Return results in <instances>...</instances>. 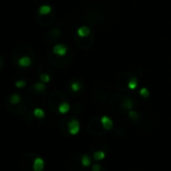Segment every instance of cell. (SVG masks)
Segmentation results:
<instances>
[{
  "instance_id": "1",
  "label": "cell",
  "mask_w": 171,
  "mask_h": 171,
  "mask_svg": "<svg viewBox=\"0 0 171 171\" xmlns=\"http://www.w3.org/2000/svg\"><path fill=\"white\" fill-rule=\"evenodd\" d=\"M35 158L36 157L32 153L24 154L20 158V162H19L20 168L23 171H30V168H32V170H33V162Z\"/></svg>"
},
{
  "instance_id": "2",
  "label": "cell",
  "mask_w": 171,
  "mask_h": 171,
  "mask_svg": "<svg viewBox=\"0 0 171 171\" xmlns=\"http://www.w3.org/2000/svg\"><path fill=\"white\" fill-rule=\"evenodd\" d=\"M68 129L70 134H71V135L78 134L80 131V122L77 119L71 120L70 122L68 123Z\"/></svg>"
},
{
  "instance_id": "3",
  "label": "cell",
  "mask_w": 171,
  "mask_h": 171,
  "mask_svg": "<svg viewBox=\"0 0 171 171\" xmlns=\"http://www.w3.org/2000/svg\"><path fill=\"white\" fill-rule=\"evenodd\" d=\"M52 51H54V54H57V56L63 57V56H65V54H67L68 48L65 45H62V43H59V45H57L54 46V48H52Z\"/></svg>"
},
{
  "instance_id": "4",
  "label": "cell",
  "mask_w": 171,
  "mask_h": 171,
  "mask_svg": "<svg viewBox=\"0 0 171 171\" xmlns=\"http://www.w3.org/2000/svg\"><path fill=\"white\" fill-rule=\"evenodd\" d=\"M101 124L105 130H111L113 128V121L110 119L108 116H103L101 118Z\"/></svg>"
},
{
  "instance_id": "5",
  "label": "cell",
  "mask_w": 171,
  "mask_h": 171,
  "mask_svg": "<svg viewBox=\"0 0 171 171\" xmlns=\"http://www.w3.org/2000/svg\"><path fill=\"white\" fill-rule=\"evenodd\" d=\"M31 59L27 56H24V57H21L20 59H18L17 62V65H19L20 68H28L31 65Z\"/></svg>"
},
{
  "instance_id": "6",
  "label": "cell",
  "mask_w": 171,
  "mask_h": 171,
  "mask_svg": "<svg viewBox=\"0 0 171 171\" xmlns=\"http://www.w3.org/2000/svg\"><path fill=\"white\" fill-rule=\"evenodd\" d=\"M45 167V161L40 157H36L33 162V171H42Z\"/></svg>"
},
{
  "instance_id": "7",
  "label": "cell",
  "mask_w": 171,
  "mask_h": 171,
  "mask_svg": "<svg viewBox=\"0 0 171 171\" xmlns=\"http://www.w3.org/2000/svg\"><path fill=\"white\" fill-rule=\"evenodd\" d=\"M77 33H78V35L80 37L85 38V37H88L90 35L91 29H90V27H88V26H82L78 29Z\"/></svg>"
},
{
  "instance_id": "8",
  "label": "cell",
  "mask_w": 171,
  "mask_h": 171,
  "mask_svg": "<svg viewBox=\"0 0 171 171\" xmlns=\"http://www.w3.org/2000/svg\"><path fill=\"white\" fill-rule=\"evenodd\" d=\"M133 106H134L133 101H132L130 98H125L122 102V107L123 109L125 110H129V111H130V110L133 108Z\"/></svg>"
},
{
  "instance_id": "9",
  "label": "cell",
  "mask_w": 171,
  "mask_h": 171,
  "mask_svg": "<svg viewBox=\"0 0 171 171\" xmlns=\"http://www.w3.org/2000/svg\"><path fill=\"white\" fill-rule=\"evenodd\" d=\"M51 12V7L49 5H41L38 9V13L40 15H48Z\"/></svg>"
},
{
  "instance_id": "10",
  "label": "cell",
  "mask_w": 171,
  "mask_h": 171,
  "mask_svg": "<svg viewBox=\"0 0 171 171\" xmlns=\"http://www.w3.org/2000/svg\"><path fill=\"white\" fill-rule=\"evenodd\" d=\"M70 104L67 103V102H63L59 106V112L60 114H67V113L70 111Z\"/></svg>"
},
{
  "instance_id": "11",
  "label": "cell",
  "mask_w": 171,
  "mask_h": 171,
  "mask_svg": "<svg viewBox=\"0 0 171 171\" xmlns=\"http://www.w3.org/2000/svg\"><path fill=\"white\" fill-rule=\"evenodd\" d=\"M33 89H34L35 92L41 93V92H45V89H46V87H45V83H42V82H37V83H35V84L33 85Z\"/></svg>"
},
{
  "instance_id": "12",
  "label": "cell",
  "mask_w": 171,
  "mask_h": 171,
  "mask_svg": "<svg viewBox=\"0 0 171 171\" xmlns=\"http://www.w3.org/2000/svg\"><path fill=\"white\" fill-rule=\"evenodd\" d=\"M138 87V80L136 77H132L128 82V88L130 90H135Z\"/></svg>"
},
{
  "instance_id": "13",
  "label": "cell",
  "mask_w": 171,
  "mask_h": 171,
  "mask_svg": "<svg viewBox=\"0 0 171 171\" xmlns=\"http://www.w3.org/2000/svg\"><path fill=\"white\" fill-rule=\"evenodd\" d=\"M33 116L35 118H37V119H42V118H45V113L42 109L36 108V109L33 110Z\"/></svg>"
},
{
  "instance_id": "14",
  "label": "cell",
  "mask_w": 171,
  "mask_h": 171,
  "mask_svg": "<svg viewBox=\"0 0 171 171\" xmlns=\"http://www.w3.org/2000/svg\"><path fill=\"white\" fill-rule=\"evenodd\" d=\"M20 101H21V97L18 95V94H13V95L10 96V98H9V102L12 105H17L20 103Z\"/></svg>"
},
{
  "instance_id": "15",
  "label": "cell",
  "mask_w": 171,
  "mask_h": 171,
  "mask_svg": "<svg viewBox=\"0 0 171 171\" xmlns=\"http://www.w3.org/2000/svg\"><path fill=\"white\" fill-rule=\"evenodd\" d=\"M81 162H82V164H83V166H84V167H88L91 164V159H90L89 156L86 155V154H85V155L82 156Z\"/></svg>"
},
{
  "instance_id": "16",
  "label": "cell",
  "mask_w": 171,
  "mask_h": 171,
  "mask_svg": "<svg viewBox=\"0 0 171 171\" xmlns=\"http://www.w3.org/2000/svg\"><path fill=\"white\" fill-rule=\"evenodd\" d=\"M71 89L73 92L77 93V92H79V91L82 89V85L80 84L79 82H74L73 84L71 85Z\"/></svg>"
},
{
  "instance_id": "17",
  "label": "cell",
  "mask_w": 171,
  "mask_h": 171,
  "mask_svg": "<svg viewBox=\"0 0 171 171\" xmlns=\"http://www.w3.org/2000/svg\"><path fill=\"white\" fill-rule=\"evenodd\" d=\"M94 158L96 160H102L105 158V152L102 150H99V151H96L94 152Z\"/></svg>"
},
{
  "instance_id": "18",
  "label": "cell",
  "mask_w": 171,
  "mask_h": 171,
  "mask_svg": "<svg viewBox=\"0 0 171 171\" xmlns=\"http://www.w3.org/2000/svg\"><path fill=\"white\" fill-rule=\"evenodd\" d=\"M139 94L142 98H145V99L149 98V96H150V93H149V90L147 88H142V89L139 91Z\"/></svg>"
},
{
  "instance_id": "19",
  "label": "cell",
  "mask_w": 171,
  "mask_h": 171,
  "mask_svg": "<svg viewBox=\"0 0 171 171\" xmlns=\"http://www.w3.org/2000/svg\"><path fill=\"white\" fill-rule=\"evenodd\" d=\"M39 80L40 82L45 83V84H48V83L51 82V77H49V74H41L39 76Z\"/></svg>"
},
{
  "instance_id": "20",
  "label": "cell",
  "mask_w": 171,
  "mask_h": 171,
  "mask_svg": "<svg viewBox=\"0 0 171 171\" xmlns=\"http://www.w3.org/2000/svg\"><path fill=\"white\" fill-rule=\"evenodd\" d=\"M26 86V82L24 80H19V81L15 82V87L18 88V89H22Z\"/></svg>"
},
{
  "instance_id": "21",
  "label": "cell",
  "mask_w": 171,
  "mask_h": 171,
  "mask_svg": "<svg viewBox=\"0 0 171 171\" xmlns=\"http://www.w3.org/2000/svg\"><path fill=\"white\" fill-rule=\"evenodd\" d=\"M128 116H129V118H130V119H132V120H136L137 118H138V114H137V112L133 111V110H130V111H129V114H128Z\"/></svg>"
},
{
  "instance_id": "22",
  "label": "cell",
  "mask_w": 171,
  "mask_h": 171,
  "mask_svg": "<svg viewBox=\"0 0 171 171\" xmlns=\"http://www.w3.org/2000/svg\"><path fill=\"white\" fill-rule=\"evenodd\" d=\"M92 170H93V171H100V170H101V165L95 164V165H94V166H93Z\"/></svg>"
},
{
  "instance_id": "23",
  "label": "cell",
  "mask_w": 171,
  "mask_h": 171,
  "mask_svg": "<svg viewBox=\"0 0 171 171\" xmlns=\"http://www.w3.org/2000/svg\"><path fill=\"white\" fill-rule=\"evenodd\" d=\"M1 62H2V60H1V59H0V65H1Z\"/></svg>"
}]
</instances>
